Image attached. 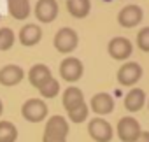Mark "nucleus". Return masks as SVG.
Wrapping results in <instances>:
<instances>
[{"mask_svg":"<svg viewBox=\"0 0 149 142\" xmlns=\"http://www.w3.org/2000/svg\"><path fill=\"white\" fill-rule=\"evenodd\" d=\"M68 118H70L72 123H83V121L88 118V105L83 104V105H79L77 109L70 111V112H68Z\"/></svg>","mask_w":149,"mask_h":142,"instance_id":"obj_22","label":"nucleus"},{"mask_svg":"<svg viewBox=\"0 0 149 142\" xmlns=\"http://www.w3.org/2000/svg\"><path fill=\"white\" fill-rule=\"evenodd\" d=\"M42 37V30L35 23H28L19 30V40L23 46H35Z\"/></svg>","mask_w":149,"mask_h":142,"instance_id":"obj_14","label":"nucleus"},{"mask_svg":"<svg viewBox=\"0 0 149 142\" xmlns=\"http://www.w3.org/2000/svg\"><path fill=\"white\" fill-rule=\"evenodd\" d=\"M67 9L74 18H86L90 14V0H67Z\"/></svg>","mask_w":149,"mask_h":142,"instance_id":"obj_18","label":"nucleus"},{"mask_svg":"<svg viewBox=\"0 0 149 142\" xmlns=\"http://www.w3.org/2000/svg\"><path fill=\"white\" fill-rule=\"evenodd\" d=\"M137 46H139L142 51L149 53V26H144V28L137 33Z\"/></svg>","mask_w":149,"mask_h":142,"instance_id":"obj_23","label":"nucleus"},{"mask_svg":"<svg viewBox=\"0 0 149 142\" xmlns=\"http://www.w3.org/2000/svg\"><path fill=\"white\" fill-rule=\"evenodd\" d=\"M18 128L11 121H0V142H16Z\"/></svg>","mask_w":149,"mask_h":142,"instance_id":"obj_19","label":"nucleus"},{"mask_svg":"<svg viewBox=\"0 0 149 142\" xmlns=\"http://www.w3.org/2000/svg\"><path fill=\"white\" fill-rule=\"evenodd\" d=\"M13 44H14V32L7 26L0 28V49L7 51V49H11Z\"/></svg>","mask_w":149,"mask_h":142,"instance_id":"obj_21","label":"nucleus"},{"mask_svg":"<svg viewBox=\"0 0 149 142\" xmlns=\"http://www.w3.org/2000/svg\"><path fill=\"white\" fill-rule=\"evenodd\" d=\"M25 77V72L19 65H6L4 68H0V84L4 86H14L21 83Z\"/></svg>","mask_w":149,"mask_h":142,"instance_id":"obj_11","label":"nucleus"},{"mask_svg":"<svg viewBox=\"0 0 149 142\" xmlns=\"http://www.w3.org/2000/svg\"><path fill=\"white\" fill-rule=\"evenodd\" d=\"M77 42H79V37H77L76 30H72V28H61L54 35V47L60 53L74 51L77 47Z\"/></svg>","mask_w":149,"mask_h":142,"instance_id":"obj_4","label":"nucleus"},{"mask_svg":"<svg viewBox=\"0 0 149 142\" xmlns=\"http://www.w3.org/2000/svg\"><path fill=\"white\" fill-rule=\"evenodd\" d=\"M135 142H149V132H140V135Z\"/></svg>","mask_w":149,"mask_h":142,"instance_id":"obj_24","label":"nucleus"},{"mask_svg":"<svg viewBox=\"0 0 149 142\" xmlns=\"http://www.w3.org/2000/svg\"><path fill=\"white\" fill-rule=\"evenodd\" d=\"M39 91H40V95L44 98H53V97H56L60 93V83L56 79H49L42 88H39Z\"/></svg>","mask_w":149,"mask_h":142,"instance_id":"obj_20","label":"nucleus"},{"mask_svg":"<svg viewBox=\"0 0 149 142\" xmlns=\"http://www.w3.org/2000/svg\"><path fill=\"white\" fill-rule=\"evenodd\" d=\"M142 77V67L137 61H126L118 70V81L123 86H133Z\"/></svg>","mask_w":149,"mask_h":142,"instance_id":"obj_5","label":"nucleus"},{"mask_svg":"<svg viewBox=\"0 0 149 142\" xmlns=\"http://www.w3.org/2000/svg\"><path fill=\"white\" fill-rule=\"evenodd\" d=\"M58 14V2L56 0H39L35 6V16L42 23H51Z\"/></svg>","mask_w":149,"mask_h":142,"instance_id":"obj_10","label":"nucleus"},{"mask_svg":"<svg viewBox=\"0 0 149 142\" xmlns=\"http://www.w3.org/2000/svg\"><path fill=\"white\" fill-rule=\"evenodd\" d=\"M88 133L97 142H111L112 140V126L104 118L91 119L90 125H88Z\"/></svg>","mask_w":149,"mask_h":142,"instance_id":"obj_6","label":"nucleus"},{"mask_svg":"<svg viewBox=\"0 0 149 142\" xmlns=\"http://www.w3.org/2000/svg\"><path fill=\"white\" fill-rule=\"evenodd\" d=\"M142 18H144V13H142V9H140L139 6H135V4L125 6V7L119 11V14H118V21H119V25L125 26V28H133V26H137V25L142 21Z\"/></svg>","mask_w":149,"mask_h":142,"instance_id":"obj_7","label":"nucleus"},{"mask_svg":"<svg viewBox=\"0 0 149 142\" xmlns=\"http://www.w3.org/2000/svg\"><path fill=\"white\" fill-rule=\"evenodd\" d=\"M91 109L95 114L98 116H105V114H111L114 111V98L109 95V93H97L93 98H91Z\"/></svg>","mask_w":149,"mask_h":142,"instance_id":"obj_12","label":"nucleus"},{"mask_svg":"<svg viewBox=\"0 0 149 142\" xmlns=\"http://www.w3.org/2000/svg\"><path fill=\"white\" fill-rule=\"evenodd\" d=\"M83 104H84V97H83V91L79 88L70 86V88L65 90V93H63V107L67 109V112L77 109Z\"/></svg>","mask_w":149,"mask_h":142,"instance_id":"obj_16","label":"nucleus"},{"mask_svg":"<svg viewBox=\"0 0 149 142\" xmlns=\"http://www.w3.org/2000/svg\"><path fill=\"white\" fill-rule=\"evenodd\" d=\"M144 104H146V93H144V90H140V88H132V90L126 93V97H125V107H126V111H130V112L140 111V109L144 107Z\"/></svg>","mask_w":149,"mask_h":142,"instance_id":"obj_15","label":"nucleus"},{"mask_svg":"<svg viewBox=\"0 0 149 142\" xmlns=\"http://www.w3.org/2000/svg\"><path fill=\"white\" fill-rule=\"evenodd\" d=\"M21 114L26 121L30 123H40L46 116H47V105L44 100L40 98H30L23 104L21 107Z\"/></svg>","mask_w":149,"mask_h":142,"instance_id":"obj_2","label":"nucleus"},{"mask_svg":"<svg viewBox=\"0 0 149 142\" xmlns=\"http://www.w3.org/2000/svg\"><path fill=\"white\" fill-rule=\"evenodd\" d=\"M9 14L16 19H25L30 14V2L28 0H7Z\"/></svg>","mask_w":149,"mask_h":142,"instance_id":"obj_17","label":"nucleus"},{"mask_svg":"<svg viewBox=\"0 0 149 142\" xmlns=\"http://www.w3.org/2000/svg\"><path fill=\"white\" fill-rule=\"evenodd\" d=\"M107 51H109V54H111L114 60H126V58L132 54L133 46H132V42H130L126 37H114V39L109 42Z\"/></svg>","mask_w":149,"mask_h":142,"instance_id":"obj_9","label":"nucleus"},{"mask_svg":"<svg viewBox=\"0 0 149 142\" xmlns=\"http://www.w3.org/2000/svg\"><path fill=\"white\" fill-rule=\"evenodd\" d=\"M60 74L65 81L74 83L83 76V63L79 58H65L60 65Z\"/></svg>","mask_w":149,"mask_h":142,"instance_id":"obj_8","label":"nucleus"},{"mask_svg":"<svg viewBox=\"0 0 149 142\" xmlns=\"http://www.w3.org/2000/svg\"><path fill=\"white\" fill-rule=\"evenodd\" d=\"M28 79H30V83H32L35 88H42L49 79H53V76H51L49 67H46V65H42V63H37V65H33V67L28 70Z\"/></svg>","mask_w":149,"mask_h":142,"instance_id":"obj_13","label":"nucleus"},{"mask_svg":"<svg viewBox=\"0 0 149 142\" xmlns=\"http://www.w3.org/2000/svg\"><path fill=\"white\" fill-rule=\"evenodd\" d=\"M2 111H4V104H2V100H0V114H2Z\"/></svg>","mask_w":149,"mask_h":142,"instance_id":"obj_25","label":"nucleus"},{"mask_svg":"<svg viewBox=\"0 0 149 142\" xmlns=\"http://www.w3.org/2000/svg\"><path fill=\"white\" fill-rule=\"evenodd\" d=\"M68 123L63 116H51L46 123L42 142H67Z\"/></svg>","mask_w":149,"mask_h":142,"instance_id":"obj_1","label":"nucleus"},{"mask_svg":"<svg viewBox=\"0 0 149 142\" xmlns=\"http://www.w3.org/2000/svg\"><path fill=\"white\" fill-rule=\"evenodd\" d=\"M118 137L123 140V142H135L140 135V125L135 118L132 116H126V118H121L119 123H118Z\"/></svg>","mask_w":149,"mask_h":142,"instance_id":"obj_3","label":"nucleus"}]
</instances>
